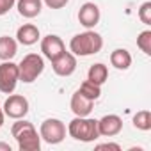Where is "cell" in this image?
Here are the masks:
<instances>
[{
    "instance_id": "1",
    "label": "cell",
    "mask_w": 151,
    "mask_h": 151,
    "mask_svg": "<svg viewBox=\"0 0 151 151\" xmlns=\"http://www.w3.org/2000/svg\"><path fill=\"white\" fill-rule=\"evenodd\" d=\"M103 48V37L94 30H86L73 36L69 41V52L75 57H89Z\"/></svg>"
},
{
    "instance_id": "2",
    "label": "cell",
    "mask_w": 151,
    "mask_h": 151,
    "mask_svg": "<svg viewBox=\"0 0 151 151\" xmlns=\"http://www.w3.org/2000/svg\"><path fill=\"white\" fill-rule=\"evenodd\" d=\"M11 133L16 139L18 147L22 151H39L41 137H39V133H37V130L34 128L32 123H29L25 119H20V121H16L13 124Z\"/></svg>"
},
{
    "instance_id": "3",
    "label": "cell",
    "mask_w": 151,
    "mask_h": 151,
    "mask_svg": "<svg viewBox=\"0 0 151 151\" xmlns=\"http://www.w3.org/2000/svg\"><path fill=\"white\" fill-rule=\"evenodd\" d=\"M68 133L69 137H73L75 140L80 142H93L100 137L98 133V121L91 119V117H75L73 121H69L68 124Z\"/></svg>"
},
{
    "instance_id": "4",
    "label": "cell",
    "mask_w": 151,
    "mask_h": 151,
    "mask_svg": "<svg viewBox=\"0 0 151 151\" xmlns=\"http://www.w3.org/2000/svg\"><path fill=\"white\" fill-rule=\"evenodd\" d=\"M18 71H20V80L25 84H32L34 80H37V77L45 71V60L41 55L37 53H27L22 62L18 64Z\"/></svg>"
},
{
    "instance_id": "5",
    "label": "cell",
    "mask_w": 151,
    "mask_h": 151,
    "mask_svg": "<svg viewBox=\"0 0 151 151\" xmlns=\"http://www.w3.org/2000/svg\"><path fill=\"white\" fill-rule=\"evenodd\" d=\"M39 137L48 144H59L66 139V124L60 119H45L39 126Z\"/></svg>"
},
{
    "instance_id": "6",
    "label": "cell",
    "mask_w": 151,
    "mask_h": 151,
    "mask_svg": "<svg viewBox=\"0 0 151 151\" xmlns=\"http://www.w3.org/2000/svg\"><path fill=\"white\" fill-rule=\"evenodd\" d=\"M20 80V71H18V64L11 62V60H4L0 64V93L4 94H11Z\"/></svg>"
},
{
    "instance_id": "7",
    "label": "cell",
    "mask_w": 151,
    "mask_h": 151,
    "mask_svg": "<svg viewBox=\"0 0 151 151\" xmlns=\"http://www.w3.org/2000/svg\"><path fill=\"white\" fill-rule=\"evenodd\" d=\"M4 114L11 119H23L29 114V100L22 94H13L4 103Z\"/></svg>"
},
{
    "instance_id": "8",
    "label": "cell",
    "mask_w": 151,
    "mask_h": 151,
    "mask_svg": "<svg viewBox=\"0 0 151 151\" xmlns=\"http://www.w3.org/2000/svg\"><path fill=\"white\" fill-rule=\"evenodd\" d=\"M41 52H43V55H45L46 59L55 60L59 55H62V53L66 52V46H64V41H62L59 36L48 34V36H45L43 41H41Z\"/></svg>"
},
{
    "instance_id": "9",
    "label": "cell",
    "mask_w": 151,
    "mask_h": 151,
    "mask_svg": "<svg viewBox=\"0 0 151 151\" xmlns=\"http://www.w3.org/2000/svg\"><path fill=\"white\" fill-rule=\"evenodd\" d=\"M52 68H53L55 75H59V77H69L77 69V57L71 52H64L55 60H52Z\"/></svg>"
},
{
    "instance_id": "10",
    "label": "cell",
    "mask_w": 151,
    "mask_h": 151,
    "mask_svg": "<svg viewBox=\"0 0 151 151\" xmlns=\"http://www.w3.org/2000/svg\"><path fill=\"white\" fill-rule=\"evenodd\" d=\"M100 7L94 2H86L78 11V22L86 29H94L100 22Z\"/></svg>"
},
{
    "instance_id": "11",
    "label": "cell",
    "mask_w": 151,
    "mask_h": 151,
    "mask_svg": "<svg viewBox=\"0 0 151 151\" xmlns=\"http://www.w3.org/2000/svg\"><path fill=\"white\" fill-rule=\"evenodd\" d=\"M123 130V119L116 114H109L103 116L98 121V133L103 137H114Z\"/></svg>"
},
{
    "instance_id": "12",
    "label": "cell",
    "mask_w": 151,
    "mask_h": 151,
    "mask_svg": "<svg viewBox=\"0 0 151 151\" xmlns=\"http://www.w3.org/2000/svg\"><path fill=\"white\" fill-rule=\"evenodd\" d=\"M69 107H71V110H73V114L75 116H78V117H86V116H89L91 112H93V107H94V101L93 100H89V98H86L82 93H75L73 96H71V103H69Z\"/></svg>"
},
{
    "instance_id": "13",
    "label": "cell",
    "mask_w": 151,
    "mask_h": 151,
    "mask_svg": "<svg viewBox=\"0 0 151 151\" xmlns=\"http://www.w3.org/2000/svg\"><path fill=\"white\" fill-rule=\"evenodd\" d=\"M16 37H18V41L22 45L30 46V45L37 43V39H39V29L36 25H32V23H25L16 30Z\"/></svg>"
},
{
    "instance_id": "14",
    "label": "cell",
    "mask_w": 151,
    "mask_h": 151,
    "mask_svg": "<svg viewBox=\"0 0 151 151\" xmlns=\"http://www.w3.org/2000/svg\"><path fill=\"white\" fill-rule=\"evenodd\" d=\"M16 6H18V13L23 18H36L43 7L41 0H18Z\"/></svg>"
},
{
    "instance_id": "15",
    "label": "cell",
    "mask_w": 151,
    "mask_h": 151,
    "mask_svg": "<svg viewBox=\"0 0 151 151\" xmlns=\"http://www.w3.org/2000/svg\"><path fill=\"white\" fill-rule=\"evenodd\" d=\"M107 78H109V68H107L103 62L93 64V66L89 68V71H87V80H91L93 84L101 86V84L107 82Z\"/></svg>"
},
{
    "instance_id": "16",
    "label": "cell",
    "mask_w": 151,
    "mask_h": 151,
    "mask_svg": "<svg viewBox=\"0 0 151 151\" xmlns=\"http://www.w3.org/2000/svg\"><path fill=\"white\" fill-rule=\"evenodd\" d=\"M110 64L116 68V69H128L132 66V55L128 50L124 48H117L110 53Z\"/></svg>"
},
{
    "instance_id": "17",
    "label": "cell",
    "mask_w": 151,
    "mask_h": 151,
    "mask_svg": "<svg viewBox=\"0 0 151 151\" xmlns=\"http://www.w3.org/2000/svg\"><path fill=\"white\" fill-rule=\"evenodd\" d=\"M18 52V45L13 37L2 36L0 37V59L2 60H11Z\"/></svg>"
},
{
    "instance_id": "18",
    "label": "cell",
    "mask_w": 151,
    "mask_h": 151,
    "mask_svg": "<svg viewBox=\"0 0 151 151\" xmlns=\"http://www.w3.org/2000/svg\"><path fill=\"white\" fill-rule=\"evenodd\" d=\"M78 93H82L86 98H89V100L96 101V100L101 96V86H98V84H93L91 80H86V82H82V86H80Z\"/></svg>"
},
{
    "instance_id": "19",
    "label": "cell",
    "mask_w": 151,
    "mask_h": 151,
    "mask_svg": "<svg viewBox=\"0 0 151 151\" xmlns=\"http://www.w3.org/2000/svg\"><path fill=\"white\" fill-rule=\"evenodd\" d=\"M133 126L137 130H142V132H147L151 128V114L149 110H140L133 116Z\"/></svg>"
},
{
    "instance_id": "20",
    "label": "cell",
    "mask_w": 151,
    "mask_h": 151,
    "mask_svg": "<svg viewBox=\"0 0 151 151\" xmlns=\"http://www.w3.org/2000/svg\"><path fill=\"white\" fill-rule=\"evenodd\" d=\"M137 46L146 53V55H151V30H144L139 34L137 37Z\"/></svg>"
},
{
    "instance_id": "21",
    "label": "cell",
    "mask_w": 151,
    "mask_h": 151,
    "mask_svg": "<svg viewBox=\"0 0 151 151\" xmlns=\"http://www.w3.org/2000/svg\"><path fill=\"white\" fill-rule=\"evenodd\" d=\"M139 20L144 25H151V2H144L139 9Z\"/></svg>"
},
{
    "instance_id": "22",
    "label": "cell",
    "mask_w": 151,
    "mask_h": 151,
    "mask_svg": "<svg viewBox=\"0 0 151 151\" xmlns=\"http://www.w3.org/2000/svg\"><path fill=\"white\" fill-rule=\"evenodd\" d=\"M14 4H16V0H0V16L7 14V13L13 9Z\"/></svg>"
},
{
    "instance_id": "23",
    "label": "cell",
    "mask_w": 151,
    "mask_h": 151,
    "mask_svg": "<svg viewBox=\"0 0 151 151\" xmlns=\"http://www.w3.org/2000/svg\"><path fill=\"white\" fill-rule=\"evenodd\" d=\"M68 2H69V0H45V4H46L50 9H60V7H64Z\"/></svg>"
},
{
    "instance_id": "24",
    "label": "cell",
    "mask_w": 151,
    "mask_h": 151,
    "mask_svg": "<svg viewBox=\"0 0 151 151\" xmlns=\"http://www.w3.org/2000/svg\"><path fill=\"white\" fill-rule=\"evenodd\" d=\"M98 149H114V151H119V149H121V146H119V144L107 142V144H98Z\"/></svg>"
},
{
    "instance_id": "25",
    "label": "cell",
    "mask_w": 151,
    "mask_h": 151,
    "mask_svg": "<svg viewBox=\"0 0 151 151\" xmlns=\"http://www.w3.org/2000/svg\"><path fill=\"white\" fill-rule=\"evenodd\" d=\"M4 117H6V114H4V109H0V128L4 126Z\"/></svg>"
},
{
    "instance_id": "26",
    "label": "cell",
    "mask_w": 151,
    "mask_h": 151,
    "mask_svg": "<svg viewBox=\"0 0 151 151\" xmlns=\"http://www.w3.org/2000/svg\"><path fill=\"white\" fill-rule=\"evenodd\" d=\"M0 149H4V151H11V146L6 144V142H0Z\"/></svg>"
}]
</instances>
